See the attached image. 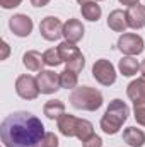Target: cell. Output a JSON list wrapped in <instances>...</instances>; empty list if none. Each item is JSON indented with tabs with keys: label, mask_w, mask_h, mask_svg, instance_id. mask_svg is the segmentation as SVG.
I'll list each match as a JSON object with an SVG mask.
<instances>
[{
	"label": "cell",
	"mask_w": 145,
	"mask_h": 147,
	"mask_svg": "<svg viewBox=\"0 0 145 147\" xmlns=\"http://www.w3.org/2000/svg\"><path fill=\"white\" fill-rule=\"evenodd\" d=\"M96 2H103V0H96Z\"/></svg>",
	"instance_id": "d6a6232c"
},
{
	"label": "cell",
	"mask_w": 145,
	"mask_h": 147,
	"mask_svg": "<svg viewBox=\"0 0 145 147\" xmlns=\"http://www.w3.org/2000/svg\"><path fill=\"white\" fill-rule=\"evenodd\" d=\"M126 21H128V28L132 29H142L145 28V5L137 3L133 7L126 9Z\"/></svg>",
	"instance_id": "8fae6325"
},
{
	"label": "cell",
	"mask_w": 145,
	"mask_h": 147,
	"mask_svg": "<svg viewBox=\"0 0 145 147\" xmlns=\"http://www.w3.org/2000/svg\"><path fill=\"white\" fill-rule=\"evenodd\" d=\"M48 3H50V0H31V5L33 7H44Z\"/></svg>",
	"instance_id": "f1b7e54d"
},
{
	"label": "cell",
	"mask_w": 145,
	"mask_h": 147,
	"mask_svg": "<svg viewBox=\"0 0 145 147\" xmlns=\"http://www.w3.org/2000/svg\"><path fill=\"white\" fill-rule=\"evenodd\" d=\"M140 70H142V74H145V60L140 63Z\"/></svg>",
	"instance_id": "1f68e13d"
},
{
	"label": "cell",
	"mask_w": 145,
	"mask_h": 147,
	"mask_svg": "<svg viewBox=\"0 0 145 147\" xmlns=\"http://www.w3.org/2000/svg\"><path fill=\"white\" fill-rule=\"evenodd\" d=\"M123 140L130 147H144L145 146V132L137 127H128L123 130Z\"/></svg>",
	"instance_id": "9a60e30c"
},
{
	"label": "cell",
	"mask_w": 145,
	"mask_h": 147,
	"mask_svg": "<svg viewBox=\"0 0 145 147\" xmlns=\"http://www.w3.org/2000/svg\"><path fill=\"white\" fill-rule=\"evenodd\" d=\"M118 50L126 55V57H137L140 55L145 50L144 39L140 34H135V33H123L121 36L118 38Z\"/></svg>",
	"instance_id": "277c9868"
},
{
	"label": "cell",
	"mask_w": 145,
	"mask_h": 147,
	"mask_svg": "<svg viewBox=\"0 0 145 147\" xmlns=\"http://www.w3.org/2000/svg\"><path fill=\"white\" fill-rule=\"evenodd\" d=\"M126 96L135 103V101H140L145 99V74H142L138 79L132 80L126 87Z\"/></svg>",
	"instance_id": "2e32d148"
},
{
	"label": "cell",
	"mask_w": 145,
	"mask_h": 147,
	"mask_svg": "<svg viewBox=\"0 0 145 147\" xmlns=\"http://www.w3.org/2000/svg\"><path fill=\"white\" fill-rule=\"evenodd\" d=\"M108 28L114 33H125L128 29V21H126V10H113L108 16Z\"/></svg>",
	"instance_id": "4fadbf2b"
},
{
	"label": "cell",
	"mask_w": 145,
	"mask_h": 147,
	"mask_svg": "<svg viewBox=\"0 0 145 147\" xmlns=\"http://www.w3.org/2000/svg\"><path fill=\"white\" fill-rule=\"evenodd\" d=\"M2 48H3V55H2V60H5V58L9 57V51H10V48H9V45H7V41H3V43H2Z\"/></svg>",
	"instance_id": "4dcf8cb0"
},
{
	"label": "cell",
	"mask_w": 145,
	"mask_h": 147,
	"mask_svg": "<svg viewBox=\"0 0 145 147\" xmlns=\"http://www.w3.org/2000/svg\"><path fill=\"white\" fill-rule=\"evenodd\" d=\"M121 5H126V7H133L137 3H140V0H118Z\"/></svg>",
	"instance_id": "f546056e"
},
{
	"label": "cell",
	"mask_w": 145,
	"mask_h": 147,
	"mask_svg": "<svg viewBox=\"0 0 145 147\" xmlns=\"http://www.w3.org/2000/svg\"><path fill=\"white\" fill-rule=\"evenodd\" d=\"M15 92L19 98L26 99V101H34L38 96L41 94L39 92V86H38V80L36 77L33 75H19L15 79Z\"/></svg>",
	"instance_id": "5b68a950"
},
{
	"label": "cell",
	"mask_w": 145,
	"mask_h": 147,
	"mask_svg": "<svg viewBox=\"0 0 145 147\" xmlns=\"http://www.w3.org/2000/svg\"><path fill=\"white\" fill-rule=\"evenodd\" d=\"M21 3H22V0H0V5H2V9H5V10L15 9V7H19Z\"/></svg>",
	"instance_id": "83f0119b"
},
{
	"label": "cell",
	"mask_w": 145,
	"mask_h": 147,
	"mask_svg": "<svg viewBox=\"0 0 145 147\" xmlns=\"http://www.w3.org/2000/svg\"><path fill=\"white\" fill-rule=\"evenodd\" d=\"M36 80H38L41 94H55L58 89H62V86H60V74L53 72V70H41V72H38Z\"/></svg>",
	"instance_id": "ba28073f"
},
{
	"label": "cell",
	"mask_w": 145,
	"mask_h": 147,
	"mask_svg": "<svg viewBox=\"0 0 145 147\" xmlns=\"http://www.w3.org/2000/svg\"><path fill=\"white\" fill-rule=\"evenodd\" d=\"M77 84H79V75L72 70H68V69H65L63 72L60 74V86L63 87V89H75L77 87Z\"/></svg>",
	"instance_id": "7402d4cb"
},
{
	"label": "cell",
	"mask_w": 145,
	"mask_h": 147,
	"mask_svg": "<svg viewBox=\"0 0 145 147\" xmlns=\"http://www.w3.org/2000/svg\"><path fill=\"white\" fill-rule=\"evenodd\" d=\"M130 115V108L125 101L121 99H113L109 103V106L106 108V113L101 118V130L106 135H114L121 130L123 123L128 120Z\"/></svg>",
	"instance_id": "7a4b0ae2"
},
{
	"label": "cell",
	"mask_w": 145,
	"mask_h": 147,
	"mask_svg": "<svg viewBox=\"0 0 145 147\" xmlns=\"http://www.w3.org/2000/svg\"><path fill=\"white\" fill-rule=\"evenodd\" d=\"M80 12H82V17L91 21V22H97L103 16V9L101 5L96 2V0H87L80 5Z\"/></svg>",
	"instance_id": "e0dca14e"
},
{
	"label": "cell",
	"mask_w": 145,
	"mask_h": 147,
	"mask_svg": "<svg viewBox=\"0 0 145 147\" xmlns=\"http://www.w3.org/2000/svg\"><path fill=\"white\" fill-rule=\"evenodd\" d=\"M82 147H103V139L94 134V135H91L87 140L82 142Z\"/></svg>",
	"instance_id": "4316f807"
},
{
	"label": "cell",
	"mask_w": 145,
	"mask_h": 147,
	"mask_svg": "<svg viewBox=\"0 0 145 147\" xmlns=\"http://www.w3.org/2000/svg\"><path fill=\"white\" fill-rule=\"evenodd\" d=\"M9 28L17 38H28L33 33V19L28 14H14L9 19Z\"/></svg>",
	"instance_id": "9c48e42d"
},
{
	"label": "cell",
	"mask_w": 145,
	"mask_h": 147,
	"mask_svg": "<svg viewBox=\"0 0 145 147\" xmlns=\"http://www.w3.org/2000/svg\"><path fill=\"white\" fill-rule=\"evenodd\" d=\"M84 33H85V28L79 19H68L63 24V38H65V41H70V43L77 45L84 38Z\"/></svg>",
	"instance_id": "30bf717a"
},
{
	"label": "cell",
	"mask_w": 145,
	"mask_h": 147,
	"mask_svg": "<svg viewBox=\"0 0 145 147\" xmlns=\"http://www.w3.org/2000/svg\"><path fill=\"white\" fill-rule=\"evenodd\" d=\"M91 135H94V125H92L89 120L80 118V120H79V125H77V134H75V137H77L80 142H84V140H87Z\"/></svg>",
	"instance_id": "44dd1931"
},
{
	"label": "cell",
	"mask_w": 145,
	"mask_h": 147,
	"mask_svg": "<svg viewBox=\"0 0 145 147\" xmlns=\"http://www.w3.org/2000/svg\"><path fill=\"white\" fill-rule=\"evenodd\" d=\"M43 58H44V65H48V67H58V65L63 63V60H62V57H60V53H58V48H50V50H46V51L43 53Z\"/></svg>",
	"instance_id": "603a6c76"
},
{
	"label": "cell",
	"mask_w": 145,
	"mask_h": 147,
	"mask_svg": "<svg viewBox=\"0 0 145 147\" xmlns=\"http://www.w3.org/2000/svg\"><path fill=\"white\" fill-rule=\"evenodd\" d=\"M92 77L101 86H113L116 82V69L109 60L99 58L92 65Z\"/></svg>",
	"instance_id": "8992f818"
},
{
	"label": "cell",
	"mask_w": 145,
	"mask_h": 147,
	"mask_svg": "<svg viewBox=\"0 0 145 147\" xmlns=\"http://www.w3.org/2000/svg\"><path fill=\"white\" fill-rule=\"evenodd\" d=\"M58 146H60L58 137L53 132H46L44 137H43V140H41V144H39V147H58Z\"/></svg>",
	"instance_id": "484cf974"
},
{
	"label": "cell",
	"mask_w": 145,
	"mask_h": 147,
	"mask_svg": "<svg viewBox=\"0 0 145 147\" xmlns=\"http://www.w3.org/2000/svg\"><path fill=\"white\" fill-rule=\"evenodd\" d=\"M103 92L96 87L89 86H80L75 87L70 94V105L75 110H84V111H97L103 106Z\"/></svg>",
	"instance_id": "3957f363"
},
{
	"label": "cell",
	"mask_w": 145,
	"mask_h": 147,
	"mask_svg": "<svg viewBox=\"0 0 145 147\" xmlns=\"http://www.w3.org/2000/svg\"><path fill=\"white\" fill-rule=\"evenodd\" d=\"M79 120L77 116L73 115H62L58 120H56V127H58V132L65 137H75L77 134V125H79Z\"/></svg>",
	"instance_id": "7c38bea8"
},
{
	"label": "cell",
	"mask_w": 145,
	"mask_h": 147,
	"mask_svg": "<svg viewBox=\"0 0 145 147\" xmlns=\"http://www.w3.org/2000/svg\"><path fill=\"white\" fill-rule=\"evenodd\" d=\"M44 125L29 111H14L0 125V139L5 147H39Z\"/></svg>",
	"instance_id": "6da1fadb"
},
{
	"label": "cell",
	"mask_w": 145,
	"mask_h": 147,
	"mask_svg": "<svg viewBox=\"0 0 145 147\" xmlns=\"http://www.w3.org/2000/svg\"><path fill=\"white\" fill-rule=\"evenodd\" d=\"M118 70L121 75L125 77H133L140 72V62L135 58V57H123L119 62H118Z\"/></svg>",
	"instance_id": "ac0fdd59"
},
{
	"label": "cell",
	"mask_w": 145,
	"mask_h": 147,
	"mask_svg": "<svg viewBox=\"0 0 145 147\" xmlns=\"http://www.w3.org/2000/svg\"><path fill=\"white\" fill-rule=\"evenodd\" d=\"M133 116L137 120L138 125L145 127V99H140V101H135L133 103Z\"/></svg>",
	"instance_id": "cb8c5ba5"
},
{
	"label": "cell",
	"mask_w": 145,
	"mask_h": 147,
	"mask_svg": "<svg viewBox=\"0 0 145 147\" xmlns=\"http://www.w3.org/2000/svg\"><path fill=\"white\" fill-rule=\"evenodd\" d=\"M39 33L46 41H56L63 36V22L55 16H48L41 21Z\"/></svg>",
	"instance_id": "52a82bcc"
},
{
	"label": "cell",
	"mask_w": 145,
	"mask_h": 147,
	"mask_svg": "<svg viewBox=\"0 0 145 147\" xmlns=\"http://www.w3.org/2000/svg\"><path fill=\"white\" fill-rule=\"evenodd\" d=\"M84 67H85V58H84V55H79L77 58L67 62V67L65 69H68V70H72V72H75L79 75V74L84 70Z\"/></svg>",
	"instance_id": "d4e9b609"
},
{
	"label": "cell",
	"mask_w": 145,
	"mask_h": 147,
	"mask_svg": "<svg viewBox=\"0 0 145 147\" xmlns=\"http://www.w3.org/2000/svg\"><path fill=\"white\" fill-rule=\"evenodd\" d=\"M22 63L28 70L31 72H41L43 70V65H44V58H43V53H39L36 50H29L22 55Z\"/></svg>",
	"instance_id": "5bb4252c"
},
{
	"label": "cell",
	"mask_w": 145,
	"mask_h": 147,
	"mask_svg": "<svg viewBox=\"0 0 145 147\" xmlns=\"http://www.w3.org/2000/svg\"><path fill=\"white\" fill-rule=\"evenodd\" d=\"M43 113L50 120H58L62 115H65V105L60 99H51L43 106Z\"/></svg>",
	"instance_id": "ffe728a7"
},
{
	"label": "cell",
	"mask_w": 145,
	"mask_h": 147,
	"mask_svg": "<svg viewBox=\"0 0 145 147\" xmlns=\"http://www.w3.org/2000/svg\"><path fill=\"white\" fill-rule=\"evenodd\" d=\"M56 48H58V53H60L63 63H67V62H70L73 58H77L79 55H82L80 50H79V46L75 43H70V41H62Z\"/></svg>",
	"instance_id": "d6986e66"
}]
</instances>
